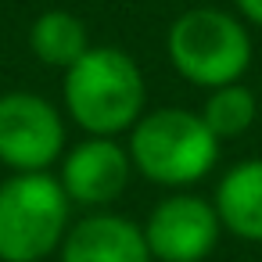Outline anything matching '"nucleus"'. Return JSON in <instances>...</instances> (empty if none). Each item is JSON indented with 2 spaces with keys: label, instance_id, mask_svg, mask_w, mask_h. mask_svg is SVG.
<instances>
[{
  "label": "nucleus",
  "instance_id": "nucleus-1",
  "mask_svg": "<svg viewBox=\"0 0 262 262\" xmlns=\"http://www.w3.org/2000/svg\"><path fill=\"white\" fill-rule=\"evenodd\" d=\"M65 108L90 137H119L137 126L147 104V83L140 65L119 47H90L61 86Z\"/></svg>",
  "mask_w": 262,
  "mask_h": 262
},
{
  "label": "nucleus",
  "instance_id": "nucleus-2",
  "mask_svg": "<svg viewBox=\"0 0 262 262\" xmlns=\"http://www.w3.org/2000/svg\"><path fill=\"white\" fill-rule=\"evenodd\" d=\"M126 151L133 172L172 190L205 180L219 162V140L212 137L205 119L187 108L144 112L129 129Z\"/></svg>",
  "mask_w": 262,
  "mask_h": 262
},
{
  "label": "nucleus",
  "instance_id": "nucleus-3",
  "mask_svg": "<svg viewBox=\"0 0 262 262\" xmlns=\"http://www.w3.org/2000/svg\"><path fill=\"white\" fill-rule=\"evenodd\" d=\"M72 201L51 172H15L0 183V262H43L69 233Z\"/></svg>",
  "mask_w": 262,
  "mask_h": 262
},
{
  "label": "nucleus",
  "instance_id": "nucleus-4",
  "mask_svg": "<svg viewBox=\"0 0 262 262\" xmlns=\"http://www.w3.org/2000/svg\"><path fill=\"white\" fill-rule=\"evenodd\" d=\"M165 51L172 69L201 90L241 83V76L251 65V36L244 22L223 8L183 11L169 26Z\"/></svg>",
  "mask_w": 262,
  "mask_h": 262
},
{
  "label": "nucleus",
  "instance_id": "nucleus-5",
  "mask_svg": "<svg viewBox=\"0 0 262 262\" xmlns=\"http://www.w3.org/2000/svg\"><path fill=\"white\" fill-rule=\"evenodd\" d=\"M65 151L58 108L29 90L0 94V162L11 172H47Z\"/></svg>",
  "mask_w": 262,
  "mask_h": 262
},
{
  "label": "nucleus",
  "instance_id": "nucleus-6",
  "mask_svg": "<svg viewBox=\"0 0 262 262\" xmlns=\"http://www.w3.org/2000/svg\"><path fill=\"white\" fill-rule=\"evenodd\" d=\"M219 233L223 223L215 205L198 194L162 198L144 223V241L155 262H205L215 251Z\"/></svg>",
  "mask_w": 262,
  "mask_h": 262
},
{
  "label": "nucleus",
  "instance_id": "nucleus-7",
  "mask_svg": "<svg viewBox=\"0 0 262 262\" xmlns=\"http://www.w3.org/2000/svg\"><path fill=\"white\" fill-rule=\"evenodd\" d=\"M133 162L129 151L115 137H86L61 158V190L69 194L72 205L86 208H108L122 190L129 187Z\"/></svg>",
  "mask_w": 262,
  "mask_h": 262
},
{
  "label": "nucleus",
  "instance_id": "nucleus-8",
  "mask_svg": "<svg viewBox=\"0 0 262 262\" xmlns=\"http://www.w3.org/2000/svg\"><path fill=\"white\" fill-rule=\"evenodd\" d=\"M58 262H155L144 241V226L115 212H94L69 226Z\"/></svg>",
  "mask_w": 262,
  "mask_h": 262
},
{
  "label": "nucleus",
  "instance_id": "nucleus-9",
  "mask_svg": "<svg viewBox=\"0 0 262 262\" xmlns=\"http://www.w3.org/2000/svg\"><path fill=\"white\" fill-rule=\"evenodd\" d=\"M215 215L237 241L262 244V158L237 162L215 187Z\"/></svg>",
  "mask_w": 262,
  "mask_h": 262
},
{
  "label": "nucleus",
  "instance_id": "nucleus-10",
  "mask_svg": "<svg viewBox=\"0 0 262 262\" xmlns=\"http://www.w3.org/2000/svg\"><path fill=\"white\" fill-rule=\"evenodd\" d=\"M29 47H33V54H36L43 65L69 72V69L90 51V33H86V26L79 22V15L61 11V8H51V11H43V15L33 22V29H29Z\"/></svg>",
  "mask_w": 262,
  "mask_h": 262
},
{
  "label": "nucleus",
  "instance_id": "nucleus-11",
  "mask_svg": "<svg viewBox=\"0 0 262 262\" xmlns=\"http://www.w3.org/2000/svg\"><path fill=\"white\" fill-rule=\"evenodd\" d=\"M198 115L205 119V126L212 129V137L223 144V140L244 137V133L255 126L258 101H255V94H251L244 83H226V86L208 90V101L201 104Z\"/></svg>",
  "mask_w": 262,
  "mask_h": 262
},
{
  "label": "nucleus",
  "instance_id": "nucleus-12",
  "mask_svg": "<svg viewBox=\"0 0 262 262\" xmlns=\"http://www.w3.org/2000/svg\"><path fill=\"white\" fill-rule=\"evenodd\" d=\"M233 4H237V11H241L244 22H251V26L262 29V0H233Z\"/></svg>",
  "mask_w": 262,
  "mask_h": 262
}]
</instances>
